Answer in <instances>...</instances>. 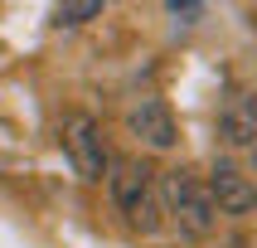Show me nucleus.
I'll list each match as a JSON object with an SVG mask.
<instances>
[{
	"instance_id": "f03ea898",
	"label": "nucleus",
	"mask_w": 257,
	"mask_h": 248,
	"mask_svg": "<svg viewBox=\"0 0 257 248\" xmlns=\"http://www.w3.org/2000/svg\"><path fill=\"white\" fill-rule=\"evenodd\" d=\"M107 195H112L116 214L126 219L131 229L151 233L160 224V200H156V171L136 156H112L107 166Z\"/></svg>"
},
{
	"instance_id": "7ed1b4c3",
	"label": "nucleus",
	"mask_w": 257,
	"mask_h": 248,
	"mask_svg": "<svg viewBox=\"0 0 257 248\" xmlns=\"http://www.w3.org/2000/svg\"><path fill=\"white\" fill-rule=\"evenodd\" d=\"M63 156H68V166L78 171V180H87V185L107 180L112 146H107V136H102V122H97V117L73 112L68 122H63Z\"/></svg>"
},
{
	"instance_id": "39448f33",
	"label": "nucleus",
	"mask_w": 257,
	"mask_h": 248,
	"mask_svg": "<svg viewBox=\"0 0 257 248\" xmlns=\"http://www.w3.org/2000/svg\"><path fill=\"white\" fill-rule=\"evenodd\" d=\"M126 131L146 151H175L180 146V122H175L165 98H136L126 107Z\"/></svg>"
},
{
	"instance_id": "f257e3e1",
	"label": "nucleus",
	"mask_w": 257,
	"mask_h": 248,
	"mask_svg": "<svg viewBox=\"0 0 257 248\" xmlns=\"http://www.w3.org/2000/svg\"><path fill=\"white\" fill-rule=\"evenodd\" d=\"M156 200H160V214L175 224V233H180V238L204 243V238L218 229V214H214V204H209L204 175H194L189 166L156 171Z\"/></svg>"
},
{
	"instance_id": "0eeeda50",
	"label": "nucleus",
	"mask_w": 257,
	"mask_h": 248,
	"mask_svg": "<svg viewBox=\"0 0 257 248\" xmlns=\"http://www.w3.org/2000/svg\"><path fill=\"white\" fill-rule=\"evenodd\" d=\"M102 10H107L102 0H83V5H58V10H54V25H58V29H78V25H87V20H97Z\"/></svg>"
},
{
	"instance_id": "423d86ee",
	"label": "nucleus",
	"mask_w": 257,
	"mask_h": 248,
	"mask_svg": "<svg viewBox=\"0 0 257 248\" xmlns=\"http://www.w3.org/2000/svg\"><path fill=\"white\" fill-rule=\"evenodd\" d=\"M218 141L228 151H247L257 141V102L247 88H238L218 102Z\"/></svg>"
},
{
	"instance_id": "20e7f679",
	"label": "nucleus",
	"mask_w": 257,
	"mask_h": 248,
	"mask_svg": "<svg viewBox=\"0 0 257 248\" xmlns=\"http://www.w3.org/2000/svg\"><path fill=\"white\" fill-rule=\"evenodd\" d=\"M204 190H209V204H214V214H218V219H233V224L252 219V209H257V190H252L247 171H243L233 156H214Z\"/></svg>"
},
{
	"instance_id": "6e6552de",
	"label": "nucleus",
	"mask_w": 257,
	"mask_h": 248,
	"mask_svg": "<svg viewBox=\"0 0 257 248\" xmlns=\"http://www.w3.org/2000/svg\"><path fill=\"white\" fill-rule=\"evenodd\" d=\"M204 10H209V5H180V0H170V5H165V15H170L175 25H199Z\"/></svg>"
}]
</instances>
